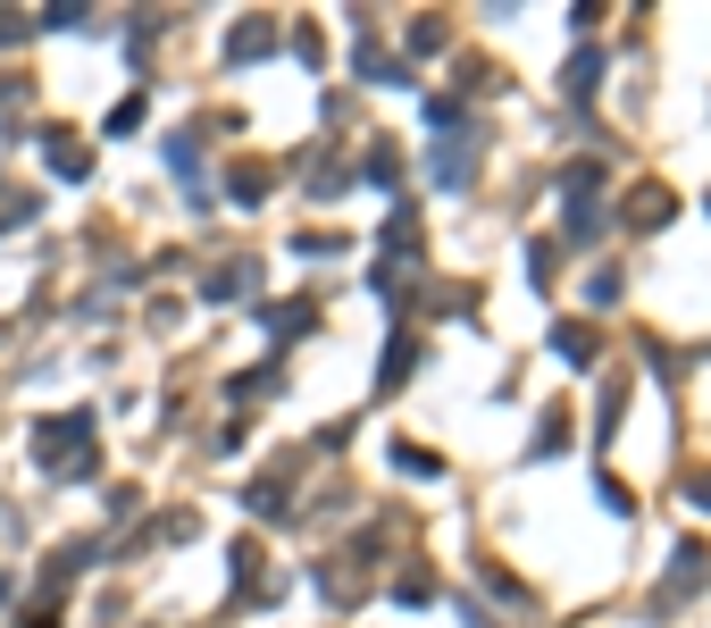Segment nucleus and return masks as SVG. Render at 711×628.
Listing matches in <instances>:
<instances>
[{
    "mask_svg": "<svg viewBox=\"0 0 711 628\" xmlns=\"http://www.w3.org/2000/svg\"><path fill=\"white\" fill-rule=\"evenodd\" d=\"M670 185H637V202H628V227H661V218H670Z\"/></svg>",
    "mask_w": 711,
    "mask_h": 628,
    "instance_id": "39448f33",
    "label": "nucleus"
},
{
    "mask_svg": "<svg viewBox=\"0 0 711 628\" xmlns=\"http://www.w3.org/2000/svg\"><path fill=\"white\" fill-rule=\"evenodd\" d=\"M226 193H235V202H260L268 176H260V168H235V176H226Z\"/></svg>",
    "mask_w": 711,
    "mask_h": 628,
    "instance_id": "f8f14e48",
    "label": "nucleus"
},
{
    "mask_svg": "<svg viewBox=\"0 0 711 628\" xmlns=\"http://www.w3.org/2000/svg\"><path fill=\"white\" fill-rule=\"evenodd\" d=\"M268 42H277V34H268V18H244L235 34H226V59H235V68H251V59H268Z\"/></svg>",
    "mask_w": 711,
    "mask_h": 628,
    "instance_id": "20e7f679",
    "label": "nucleus"
},
{
    "mask_svg": "<svg viewBox=\"0 0 711 628\" xmlns=\"http://www.w3.org/2000/svg\"><path fill=\"white\" fill-rule=\"evenodd\" d=\"M687 495H694V503H703V512H711V477H694V486H687Z\"/></svg>",
    "mask_w": 711,
    "mask_h": 628,
    "instance_id": "f3484780",
    "label": "nucleus"
},
{
    "mask_svg": "<svg viewBox=\"0 0 711 628\" xmlns=\"http://www.w3.org/2000/svg\"><path fill=\"white\" fill-rule=\"evenodd\" d=\"M42 159H51V176H68V185H84V176H93V152H84L75 134H42Z\"/></svg>",
    "mask_w": 711,
    "mask_h": 628,
    "instance_id": "f257e3e1",
    "label": "nucleus"
},
{
    "mask_svg": "<svg viewBox=\"0 0 711 628\" xmlns=\"http://www.w3.org/2000/svg\"><path fill=\"white\" fill-rule=\"evenodd\" d=\"M468 168H477V152H468V143H444V152H435V176H444V185H461Z\"/></svg>",
    "mask_w": 711,
    "mask_h": 628,
    "instance_id": "6e6552de",
    "label": "nucleus"
},
{
    "mask_svg": "<svg viewBox=\"0 0 711 628\" xmlns=\"http://www.w3.org/2000/svg\"><path fill=\"white\" fill-rule=\"evenodd\" d=\"M34 25H84V0H51V9H42Z\"/></svg>",
    "mask_w": 711,
    "mask_h": 628,
    "instance_id": "2eb2a0df",
    "label": "nucleus"
},
{
    "mask_svg": "<svg viewBox=\"0 0 711 628\" xmlns=\"http://www.w3.org/2000/svg\"><path fill=\"white\" fill-rule=\"evenodd\" d=\"M553 352H561V361H569V369H595V352H602V336H595V327H586V319H561V327H553Z\"/></svg>",
    "mask_w": 711,
    "mask_h": 628,
    "instance_id": "f03ea898",
    "label": "nucleus"
},
{
    "mask_svg": "<svg viewBox=\"0 0 711 628\" xmlns=\"http://www.w3.org/2000/svg\"><path fill=\"white\" fill-rule=\"evenodd\" d=\"M703 578H711V553H703V545H678V570H670V587H661L653 604H678V595L703 587Z\"/></svg>",
    "mask_w": 711,
    "mask_h": 628,
    "instance_id": "7ed1b4c3",
    "label": "nucleus"
},
{
    "mask_svg": "<svg viewBox=\"0 0 711 628\" xmlns=\"http://www.w3.org/2000/svg\"><path fill=\"white\" fill-rule=\"evenodd\" d=\"M393 470H411V477H435L444 461H435V453H419V444H393Z\"/></svg>",
    "mask_w": 711,
    "mask_h": 628,
    "instance_id": "9d476101",
    "label": "nucleus"
},
{
    "mask_svg": "<svg viewBox=\"0 0 711 628\" xmlns=\"http://www.w3.org/2000/svg\"><path fill=\"white\" fill-rule=\"evenodd\" d=\"M586 302H595V310L619 302V268H595V277H586Z\"/></svg>",
    "mask_w": 711,
    "mask_h": 628,
    "instance_id": "ddd939ff",
    "label": "nucleus"
},
{
    "mask_svg": "<svg viewBox=\"0 0 711 628\" xmlns=\"http://www.w3.org/2000/svg\"><path fill=\"white\" fill-rule=\"evenodd\" d=\"M202 294H209V302H235V294H244V268H218V277H209Z\"/></svg>",
    "mask_w": 711,
    "mask_h": 628,
    "instance_id": "4468645a",
    "label": "nucleus"
},
{
    "mask_svg": "<svg viewBox=\"0 0 711 628\" xmlns=\"http://www.w3.org/2000/svg\"><path fill=\"white\" fill-rule=\"evenodd\" d=\"M0 604H9V578H0Z\"/></svg>",
    "mask_w": 711,
    "mask_h": 628,
    "instance_id": "a211bd4d",
    "label": "nucleus"
},
{
    "mask_svg": "<svg viewBox=\"0 0 711 628\" xmlns=\"http://www.w3.org/2000/svg\"><path fill=\"white\" fill-rule=\"evenodd\" d=\"M561 444H569V419L553 411V419H544V428H536V461H544V453H561Z\"/></svg>",
    "mask_w": 711,
    "mask_h": 628,
    "instance_id": "9b49d317",
    "label": "nucleus"
},
{
    "mask_svg": "<svg viewBox=\"0 0 711 628\" xmlns=\"http://www.w3.org/2000/svg\"><path fill=\"white\" fill-rule=\"evenodd\" d=\"M193 528H202L193 512H168V519H151V528H143V545H168V536H193Z\"/></svg>",
    "mask_w": 711,
    "mask_h": 628,
    "instance_id": "1a4fd4ad",
    "label": "nucleus"
},
{
    "mask_svg": "<svg viewBox=\"0 0 711 628\" xmlns=\"http://www.w3.org/2000/svg\"><path fill=\"white\" fill-rule=\"evenodd\" d=\"M419 369V352H411V336H393V352H385V369H377V385H402Z\"/></svg>",
    "mask_w": 711,
    "mask_h": 628,
    "instance_id": "0eeeda50",
    "label": "nucleus"
},
{
    "mask_svg": "<svg viewBox=\"0 0 711 628\" xmlns=\"http://www.w3.org/2000/svg\"><path fill=\"white\" fill-rule=\"evenodd\" d=\"M25 34H34L25 18H0V42H25Z\"/></svg>",
    "mask_w": 711,
    "mask_h": 628,
    "instance_id": "dca6fc26",
    "label": "nucleus"
},
{
    "mask_svg": "<svg viewBox=\"0 0 711 628\" xmlns=\"http://www.w3.org/2000/svg\"><path fill=\"white\" fill-rule=\"evenodd\" d=\"M595 84H602V51H578V59H569V76H561V93H569V101H586Z\"/></svg>",
    "mask_w": 711,
    "mask_h": 628,
    "instance_id": "423d86ee",
    "label": "nucleus"
}]
</instances>
